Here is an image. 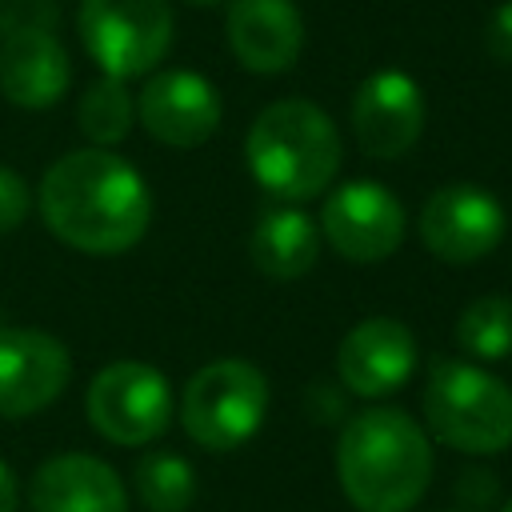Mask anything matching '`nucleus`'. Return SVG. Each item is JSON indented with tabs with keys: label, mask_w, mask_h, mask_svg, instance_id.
<instances>
[{
	"label": "nucleus",
	"mask_w": 512,
	"mask_h": 512,
	"mask_svg": "<svg viewBox=\"0 0 512 512\" xmlns=\"http://www.w3.org/2000/svg\"><path fill=\"white\" fill-rule=\"evenodd\" d=\"M172 412L176 404L164 372H156L144 360H116L100 368L88 384V420L112 444L140 448L164 436Z\"/></svg>",
	"instance_id": "obj_7"
},
{
	"label": "nucleus",
	"mask_w": 512,
	"mask_h": 512,
	"mask_svg": "<svg viewBox=\"0 0 512 512\" xmlns=\"http://www.w3.org/2000/svg\"><path fill=\"white\" fill-rule=\"evenodd\" d=\"M456 344L472 360H508L512 356V300L480 296L456 320Z\"/></svg>",
	"instance_id": "obj_20"
},
{
	"label": "nucleus",
	"mask_w": 512,
	"mask_h": 512,
	"mask_svg": "<svg viewBox=\"0 0 512 512\" xmlns=\"http://www.w3.org/2000/svg\"><path fill=\"white\" fill-rule=\"evenodd\" d=\"M320 236L352 264H380L404 240V204L376 180L340 184L320 208Z\"/></svg>",
	"instance_id": "obj_8"
},
{
	"label": "nucleus",
	"mask_w": 512,
	"mask_h": 512,
	"mask_svg": "<svg viewBox=\"0 0 512 512\" xmlns=\"http://www.w3.org/2000/svg\"><path fill=\"white\" fill-rule=\"evenodd\" d=\"M320 240H324L320 224L304 208L284 204L256 220L248 236V256L272 280H300L304 272H312L320 256Z\"/></svg>",
	"instance_id": "obj_17"
},
{
	"label": "nucleus",
	"mask_w": 512,
	"mask_h": 512,
	"mask_svg": "<svg viewBox=\"0 0 512 512\" xmlns=\"http://www.w3.org/2000/svg\"><path fill=\"white\" fill-rule=\"evenodd\" d=\"M336 476L356 512H408L432 484L428 432L400 408H364L340 428Z\"/></svg>",
	"instance_id": "obj_2"
},
{
	"label": "nucleus",
	"mask_w": 512,
	"mask_h": 512,
	"mask_svg": "<svg viewBox=\"0 0 512 512\" xmlns=\"http://www.w3.org/2000/svg\"><path fill=\"white\" fill-rule=\"evenodd\" d=\"M244 160L264 192L284 204H304L336 180L340 132L320 104L300 96L276 100L252 120Z\"/></svg>",
	"instance_id": "obj_3"
},
{
	"label": "nucleus",
	"mask_w": 512,
	"mask_h": 512,
	"mask_svg": "<svg viewBox=\"0 0 512 512\" xmlns=\"http://www.w3.org/2000/svg\"><path fill=\"white\" fill-rule=\"evenodd\" d=\"M188 4H196V8H204V4H220V0H188Z\"/></svg>",
	"instance_id": "obj_25"
},
{
	"label": "nucleus",
	"mask_w": 512,
	"mask_h": 512,
	"mask_svg": "<svg viewBox=\"0 0 512 512\" xmlns=\"http://www.w3.org/2000/svg\"><path fill=\"white\" fill-rule=\"evenodd\" d=\"M32 512H128L124 480L112 464L88 452H60L44 460L28 484Z\"/></svg>",
	"instance_id": "obj_15"
},
{
	"label": "nucleus",
	"mask_w": 512,
	"mask_h": 512,
	"mask_svg": "<svg viewBox=\"0 0 512 512\" xmlns=\"http://www.w3.org/2000/svg\"><path fill=\"white\" fill-rule=\"evenodd\" d=\"M40 216L56 240L88 256H116L144 240L152 196L144 176L112 148H76L60 156L36 192Z\"/></svg>",
	"instance_id": "obj_1"
},
{
	"label": "nucleus",
	"mask_w": 512,
	"mask_h": 512,
	"mask_svg": "<svg viewBox=\"0 0 512 512\" xmlns=\"http://www.w3.org/2000/svg\"><path fill=\"white\" fill-rule=\"evenodd\" d=\"M20 504V484H16V472L0 460V512H16Z\"/></svg>",
	"instance_id": "obj_24"
},
{
	"label": "nucleus",
	"mask_w": 512,
	"mask_h": 512,
	"mask_svg": "<svg viewBox=\"0 0 512 512\" xmlns=\"http://www.w3.org/2000/svg\"><path fill=\"white\" fill-rule=\"evenodd\" d=\"M72 356L40 328H0V416L24 420L68 388Z\"/></svg>",
	"instance_id": "obj_12"
},
{
	"label": "nucleus",
	"mask_w": 512,
	"mask_h": 512,
	"mask_svg": "<svg viewBox=\"0 0 512 512\" xmlns=\"http://www.w3.org/2000/svg\"><path fill=\"white\" fill-rule=\"evenodd\" d=\"M132 488L148 512H188L196 500V472L176 452H148L132 468Z\"/></svg>",
	"instance_id": "obj_19"
},
{
	"label": "nucleus",
	"mask_w": 512,
	"mask_h": 512,
	"mask_svg": "<svg viewBox=\"0 0 512 512\" xmlns=\"http://www.w3.org/2000/svg\"><path fill=\"white\" fill-rule=\"evenodd\" d=\"M76 120H80V132H84L96 148L120 144V140L132 132V120H136V100H132V92H128V80L100 76L96 84H88L84 96H80Z\"/></svg>",
	"instance_id": "obj_18"
},
{
	"label": "nucleus",
	"mask_w": 512,
	"mask_h": 512,
	"mask_svg": "<svg viewBox=\"0 0 512 512\" xmlns=\"http://www.w3.org/2000/svg\"><path fill=\"white\" fill-rule=\"evenodd\" d=\"M224 32L232 56L256 76L288 72L304 52V16L296 0H228Z\"/></svg>",
	"instance_id": "obj_14"
},
{
	"label": "nucleus",
	"mask_w": 512,
	"mask_h": 512,
	"mask_svg": "<svg viewBox=\"0 0 512 512\" xmlns=\"http://www.w3.org/2000/svg\"><path fill=\"white\" fill-rule=\"evenodd\" d=\"M496 476H488V472H464L460 476V500H468V504H488V496H496Z\"/></svg>",
	"instance_id": "obj_23"
},
{
	"label": "nucleus",
	"mask_w": 512,
	"mask_h": 512,
	"mask_svg": "<svg viewBox=\"0 0 512 512\" xmlns=\"http://www.w3.org/2000/svg\"><path fill=\"white\" fill-rule=\"evenodd\" d=\"M424 92L408 72H372L352 96V132L364 156L396 160L424 132Z\"/></svg>",
	"instance_id": "obj_11"
},
{
	"label": "nucleus",
	"mask_w": 512,
	"mask_h": 512,
	"mask_svg": "<svg viewBox=\"0 0 512 512\" xmlns=\"http://www.w3.org/2000/svg\"><path fill=\"white\" fill-rule=\"evenodd\" d=\"M500 512H512V500H508V504H504V508H500Z\"/></svg>",
	"instance_id": "obj_26"
},
{
	"label": "nucleus",
	"mask_w": 512,
	"mask_h": 512,
	"mask_svg": "<svg viewBox=\"0 0 512 512\" xmlns=\"http://www.w3.org/2000/svg\"><path fill=\"white\" fill-rule=\"evenodd\" d=\"M28 208H32V192H28L24 176H16L12 168H0V236L20 228Z\"/></svg>",
	"instance_id": "obj_21"
},
{
	"label": "nucleus",
	"mask_w": 512,
	"mask_h": 512,
	"mask_svg": "<svg viewBox=\"0 0 512 512\" xmlns=\"http://www.w3.org/2000/svg\"><path fill=\"white\" fill-rule=\"evenodd\" d=\"M416 232L436 260L476 264L504 240V208L480 184H444L424 200Z\"/></svg>",
	"instance_id": "obj_9"
},
{
	"label": "nucleus",
	"mask_w": 512,
	"mask_h": 512,
	"mask_svg": "<svg viewBox=\"0 0 512 512\" xmlns=\"http://www.w3.org/2000/svg\"><path fill=\"white\" fill-rule=\"evenodd\" d=\"M416 368V340L392 316H368L336 348V376L352 396L384 400L408 384Z\"/></svg>",
	"instance_id": "obj_13"
},
{
	"label": "nucleus",
	"mask_w": 512,
	"mask_h": 512,
	"mask_svg": "<svg viewBox=\"0 0 512 512\" xmlns=\"http://www.w3.org/2000/svg\"><path fill=\"white\" fill-rule=\"evenodd\" d=\"M428 432L468 456L512 448V388L472 360H436L424 384Z\"/></svg>",
	"instance_id": "obj_4"
},
{
	"label": "nucleus",
	"mask_w": 512,
	"mask_h": 512,
	"mask_svg": "<svg viewBox=\"0 0 512 512\" xmlns=\"http://www.w3.org/2000/svg\"><path fill=\"white\" fill-rule=\"evenodd\" d=\"M136 116L144 132L168 148H196L220 128V92L212 80L188 68H168L144 80L136 96Z\"/></svg>",
	"instance_id": "obj_10"
},
{
	"label": "nucleus",
	"mask_w": 512,
	"mask_h": 512,
	"mask_svg": "<svg viewBox=\"0 0 512 512\" xmlns=\"http://www.w3.org/2000/svg\"><path fill=\"white\" fill-rule=\"evenodd\" d=\"M72 84V60L52 28H12L0 44V92L16 108H52Z\"/></svg>",
	"instance_id": "obj_16"
},
{
	"label": "nucleus",
	"mask_w": 512,
	"mask_h": 512,
	"mask_svg": "<svg viewBox=\"0 0 512 512\" xmlns=\"http://www.w3.org/2000/svg\"><path fill=\"white\" fill-rule=\"evenodd\" d=\"M268 416V380L256 364L224 356L204 364L180 396L184 432L208 452H232L248 444Z\"/></svg>",
	"instance_id": "obj_5"
},
{
	"label": "nucleus",
	"mask_w": 512,
	"mask_h": 512,
	"mask_svg": "<svg viewBox=\"0 0 512 512\" xmlns=\"http://www.w3.org/2000/svg\"><path fill=\"white\" fill-rule=\"evenodd\" d=\"M484 44H488V52H492L500 64H512V0H504V4L488 16Z\"/></svg>",
	"instance_id": "obj_22"
},
{
	"label": "nucleus",
	"mask_w": 512,
	"mask_h": 512,
	"mask_svg": "<svg viewBox=\"0 0 512 512\" xmlns=\"http://www.w3.org/2000/svg\"><path fill=\"white\" fill-rule=\"evenodd\" d=\"M80 40L104 76L132 80L152 72L176 32L168 0H80Z\"/></svg>",
	"instance_id": "obj_6"
}]
</instances>
